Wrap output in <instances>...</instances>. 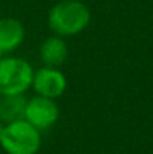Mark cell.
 Listing matches in <instances>:
<instances>
[{"mask_svg":"<svg viewBox=\"0 0 153 154\" xmlns=\"http://www.w3.org/2000/svg\"><path fill=\"white\" fill-rule=\"evenodd\" d=\"M90 11L80 0H62L48 12V26L57 36H77L90 24Z\"/></svg>","mask_w":153,"mask_h":154,"instance_id":"obj_1","label":"cell"},{"mask_svg":"<svg viewBox=\"0 0 153 154\" xmlns=\"http://www.w3.org/2000/svg\"><path fill=\"white\" fill-rule=\"evenodd\" d=\"M41 144V132L24 118L5 124L0 147L6 154H36Z\"/></svg>","mask_w":153,"mask_h":154,"instance_id":"obj_2","label":"cell"},{"mask_svg":"<svg viewBox=\"0 0 153 154\" xmlns=\"http://www.w3.org/2000/svg\"><path fill=\"white\" fill-rule=\"evenodd\" d=\"M33 67L20 57L0 60V94H23L32 87Z\"/></svg>","mask_w":153,"mask_h":154,"instance_id":"obj_3","label":"cell"},{"mask_svg":"<svg viewBox=\"0 0 153 154\" xmlns=\"http://www.w3.org/2000/svg\"><path fill=\"white\" fill-rule=\"evenodd\" d=\"M60 111L54 99L35 96L33 99L27 100L24 109V120L36 127L39 132L51 129L59 120Z\"/></svg>","mask_w":153,"mask_h":154,"instance_id":"obj_4","label":"cell"},{"mask_svg":"<svg viewBox=\"0 0 153 154\" xmlns=\"http://www.w3.org/2000/svg\"><path fill=\"white\" fill-rule=\"evenodd\" d=\"M66 87H68L66 76L59 67L42 66L41 69L33 72L32 88L35 90L36 96L57 99L63 96V93L66 91Z\"/></svg>","mask_w":153,"mask_h":154,"instance_id":"obj_5","label":"cell"},{"mask_svg":"<svg viewBox=\"0 0 153 154\" xmlns=\"http://www.w3.org/2000/svg\"><path fill=\"white\" fill-rule=\"evenodd\" d=\"M26 30L24 26L15 18H2L0 20V51H15L24 41Z\"/></svg>","mask_w":153,"mask_h":154,"instance_id":"obj_6","label":"cell"},{"mask_svg":"<svg viewBox=\"0 0 153 154\" xmlns=\"http://www.w3.org/2000/svg\"><path fill=\"white\" fill-rule=\"evenodd\" d=\"M68 54L69 50L66 42L63 41L62 36L57 35L47 38L39 48V55L44 66H50V67H60L66 61Z\"/></svg>","mask_w":153,"mask_h":154,"instance_id":"obj_7","label":"cell"},{"mask_svg":"<svg viewBox=\"0 0 153 154\" xmlns=\"http://www.w3.org/2000/svg\"><path fill=\"white\" fill-rule=\"evenodd\" d=\"M26 97L23 94H0V121L8 124L24 118Z\"/></svg>","mask_w":153,"mask_h":154,"instance_id":"obj_8","label":"cell"},{"mask_svg":"<svg viewBox=\"0 0 153 154\" xmlns=\"http://www.w3.org/2000/svg\"><path fill=\"white\" fill-rule=\"evenodd\" d=\"M3 132H5V123L0 121V141H2V136H3Z\"/></svg>","mask_w":153,"mask_h":154,"instance_id":"obj_9","label":"cell"},{"mask_svg":"<svg viewBox=\"0 0 153 154\" xmlns=\"http://www.w3.org/2000/svg\"><path fill=\"white\" fill-rule=\"evenodd\" d=\"M3 57H5V52H3V51H0V60H2Z\"/></svg>","mask_w":153,"mask_h":154,"instance_id":"obj_10","label":"cell"}]
</instances>
